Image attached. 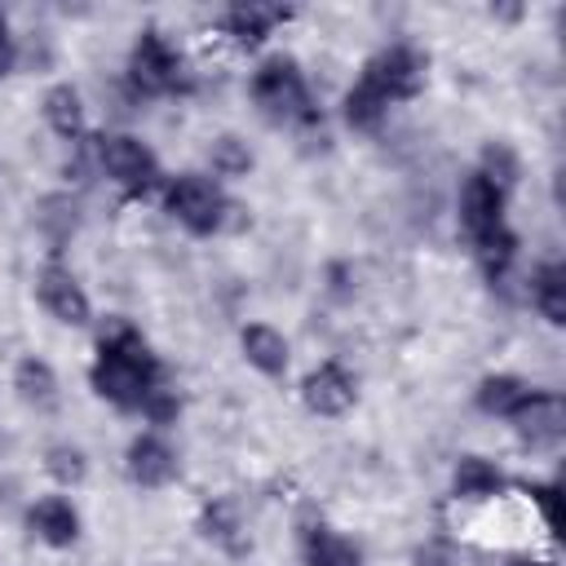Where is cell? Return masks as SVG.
<instances>
[{"mask_svg":"<svg viewBox=\"0 0 566 566\" xmlns=\"http://www.w3.org/2000/svg\"><path fill=\"white\" fill-rule=\"evenodd\" d=\"M252 102L270 124H310L314 97L292 57H265L252 75Z\"/></svg>","mask_w":566,"mask_h":566,"instance_id":"2","label":"cell"},{"mask_svg":"<svg viewBox=\"0 0 566 566\" xmlns=\"http://www.w3.org/2000/svg\"><path fill=\"white\" fill-rule=\"evenodd\" d=\"M159 376H164V367L150 354L146 336L124 314H111L97 332V358L88 367L93 394L124 411H137L146 402V394L159 385Z\"/></svg>","mask_w":566,"mask_h":566,"instance_id":"1","label":"cell"},{"mask_svg":"<svg viewBox=\"0 0 566 566\" xmlns=\"http://www.w3.org/2000/svg\"><path fill=\"white\" fill-rule=\"evenodd\" d=\"M531 305L553 327L566 323V265L562 261H544V265L531 270Z\"/></svg>","mask_w":566,"mask_h":566,"instance_id":"15","label":"cell"},{"mask_svg":"<svg viewBox=\"0 0 566 566\" xmlns=\"http://www.w3.org/2000/svg\"><path fill=\"white\" fill-rule=\"evenodd\" d=\"M35 296H40V305H44L57 323H66V327H84V323L93 318L88 292L75 283V274H71L62 261H44V265H40V274H35Z\"/></svg>","mask_w":566,"mask_h":566,"instance_id":"7","label":"cell"},{"mask_svg":"<svg viewBox=\"0 0 566 566\" xmlns=\"http://www.w3.org/2000/svg\"><path fill=\"white\" fill-rule=\"evenodd\" d=\"M504 199L509 195L500 186H491L482 172H469L464 186H460V226H464V234L478 239V234L504 226Z\"/></svg>","mask_w":566,"mask_h":566,"instance_id":"10","label":"cell"},{"mask_svg":"<svg viewBox=\"0 0 566 566\" xmlns=\"http://www.w3.org/2000/svg\"><path fill=\"white\" fill-rule=\"evenodd\" d=\"M513 429L522 433V442L531 447H557L566 433V402L548 389H531V398L509 416Z\"/></svg>","mask_w":566,"mask_h":566,"instance_id":"9","label":"cell"},{"mask_svg":"<svg viewBox=\"0 0 566 566\" xmlns=\"http://www.w3.org/2000/svg\"><path fill=\"white\" fill-rule=\"evenodd\" d=\"M44 119L62 142H80L84 137V102L71 84H53L44 93Z\"/></svg>","mask_w":566,"mask_h":566,"instance_id":"18","label":"cell"},{"mask_svg":"<svg viewBox=\"0 0 566 566\" xmlns=\"http://www.w3.org/2000/svg\"><path fill=\"white\" fill-rule=\"evenodd\" d=\"M164 208L172 221H181L190 234H217L226 230V212H230V199L221 195V186L212 177H199V172H181L168 181L164 190Z\"/></svg>","mask_w":566,"mask_h":566,"instance_id":"3","label":"cell"},{"mask_svg":"<svg viewBox=\"0 0 566 566\" xmlns=\"http://www.w3.org/2000/svg\"><path fill=\"white\" fill-rule=\"evenodd\" d=\"M509 566H553V562H535V557H513Z\"/></svg>","mask_w":566,"mask_h":566,"instance_id":"31","label":"cell"},{"mask_svg":"<svg viewBox=\"0 0 566 566\" xmlns=\"http://www.w3.org/2000/svg\"><path fill=\"white\" fill-rule=\"evenodd\" d=\"M208 159H212V172H221V177H243V172L252 168V150H248V142L234 137V133L217 137L212 150H208Z\"/></svg>","mask_w":566,"mask_h":566,"instance_id":"25","label":"cell"},{"mask_svg":"<svg viewBox=\"0 0 566 566\" xmlns=\"http://www.w3.org/2000/svg\"><path fill=\"white\" fill-rule=\"evenodd\" d=\"M531 500L539 504L544 526H548V531H557V486H553V482H535V486H531Z\"/></svg>","mask_w":566,"mask_h":566,"instance_id":"28","label":"cell"},{"mask_svg":"<svg viewBox=\"0 0 566 566\" xmlns=\"http://www.w3.org/2000/svg\"><path fill=\"white\" fill-rule=\"evenodd\" d=\"M199 531L203 539L230 548V553H243L248 539H243V517H239V504L234 500H208L203 513H199Z\"/></svg>","mask_w":566,"mask_h":566,"instance_id":"17","label":"cell"},{"mask_svg":"<svg viewBox=\"0 0 566 566\" xmlns=\"http://www.w3.org/2000/svg\"><path fill=\"white\" fill-rule=\"evenodd\" d=\"M128 84L146 97H164L181 88V53L155 27H146L128 53Z\"/></svg>","mask_w":566,"mask_h":566,"instance_id":"5","label":"cell"},{"mask_svg":"<svg viewBox=\"0 0 566 566\" xmlns=\"http://www.w3.org/2000/svg\"><path fill=\"white\" fill-rule=\"evenodd\" d=\"M124 469L137 486L155 491V486H168L177 478V451L159 438V433H137L128 442V455H124Z\"/></svg>","mask_w":566,"mask_h":566,"instance_id":"11","label":"cell"},{"mask_svg":"<svg viewBox=\"0 0 566 566\" xmlns=\"http://www.w3.org/2000/svg\"><path fill=\"white\" fill-rule=\"evenodd\" d=\"M340 106H345V124H349V128H358V133H376V128L385 124V115H389V102H385L371 84H363V80L345 93V102H340Z\"/></svg>","mask_w":566,"mask_h":566,"instance_id":"22","label":"cell"},{"mask_svg":"<svg viewBox=\"0 0 566 566\" xmlns=\"http://www.w3.org/2000/svg\"><path fill=\"white\" fill-rule=\"evenodd\" d=\"M80 226V217H75V203L71 199H44V212H40V230H49L57 243L71 234Z\"/></svg>","mask_w":566,"mask_h":566,"instance_id":"26","label":"cell"},{"mask_svg":"<svg viewBox=\"0 0 566 566\" xmlns=\"http://www.w3.org/2000/svg\"><path fill=\"white\" fill-rule=\"evenodd\" d=\"M150 424H172L177 416H181V402H177V394L172 389H164V385H155L150 394H146V402L137 407Z\"/></svg>","mask_w":566,"mask_h":566,"instance_id":"27","label":"cell"},{"mask_svg":"<svg viewBox=\"0 0 566 566\" xmlns=\"http://www.w3.org/2000/svg\"><path fill=\"white\" fill-rule=\"evenodd\" d=\"M305 566H363V553L332 526H314L305 535Z\"/></svg>","mask_w":566,"mask_h":566,"instance_id":"21","label":"cell"},{"mask_svg":"<svg viewBox=\"0 0 566 566\" xmlns=\"http://www.w3.org/2000/svg\"><path fill=\"white\" fill-rule=\"evenodd\" d=\"M500 486H504V473L491 460H482V455H460L455 460L451 491L460 500H491V495H500Z\"/></svg>","mask_w":566,"mask_h":566,"instance_id":"16","label":"cell"},{"mask_svg":"<svg viewBox=\"0 0 566 566\" xmlns=\"http://www.w3.org/2000/svg\"><path fill=\"white\" fill-rule=\"evenodd\" d=\"M292 18V9H283V4H256V0H248V4H230L226 9V18H221V27H226V35H234L243 49H256L279 22H287Z\"/></svg>","mask_w":566,"mask_h":566,"instance_id":"13","label":"cell"},{"mask_svg":"<svg viewBox=\"0 0 566 566\" xmlns=\"http://www.w3.org/2000/svg\"><path fill=\"white\" fill-rule=\"evenodd\" d=\"M13 389H18V398L27 402V407H53L57 402V371L44 363V358H22L18 367H13Z\"/></svg>","mask_w":566,"mask_h":566,"instance_id":"19","label":"cell"},{"mask_svg":"<svg viewBox=\"0 0 566 566\" xmlns=\"http://www.w3.org/2000/svg\"><path fill=\"white\" fill-rule=\"evenodd\" d=\"M44 473H49L57 486H80V482L88 478V460H84L80 447H71V442H53V447L44 451Z\"/></svg>","mask_w":566,"mask_h":566,"instance_id":"24","label":"cell"},{"mask_svg":"<svg viewBox=\"0 0 566 566\" xmlns=\"http://www.w3.org/2000/svg\"><path fill=\"white\" fill-rule=\"evenodd\" d=\"M424 75H429V62L424 53H416L411 44H389L380 49L367 66H363V84H371L385 102H411L420 88H424Z\"/></svg>","mask_w":566,"mask_h":566,"instance_id":"6","label":"cell"},{"mask_svg":"<svg viewBox=\"0 0 566 566\" xmlns=\"http://www.w3.org/2000/svg\"><path fill=\"white\" fill-rule=\"evenodd\" d=\"M491 186H500L504 195L517 186V177H522V159H517V150L509 146V142H486L482 146V168H478Z\"/></svg>","mask_w":566,"mask_h":566,"instance_id":"23","label":"cell"},{"mask_svg":"<svg viewBox=\"0 0 566 566\" xmlns=\"http://www.w3.org/2000/svg\"><path fill=\"white\" fill-rule=\"evenodd\" d=\"M239 349L261 376H283L287 371V336L270 323H248L239 332Z\"/></svg>","mask_w":566,"mask_h":566,"instance_id":"14","label":"cell"},{"mask_svg":"<svg viewBox=\"0 0 566 566\" xmlns=\"http://www.w3.org/2000/svg\"><path fill=\"white\" fill-rule=\"evenodd\" d=\"M27 526L35 531V539H44L49 548H71L80 539V513L66 495H40L27 509Z\"/></svg>","mask_w":566,"mask_h":566,"instance_id":"12","label":"cell"},{"mask_svg":"<svg viewBox=\"0 0 566 566\" xmlns=\"http://www.w3.org/2000/svg\"><path fill=\"white\" fill-rule=\"evenodd\" d=\"M531 389H535V385H526L522 376L495 371V376H486V380L478 385V394H473V398H478V407H482L486 416H504V420H509V416L531 398Z\"/></svg>","mask_w":566,"mask_h":566,"instance_id":"20","label":"cell"},{"mask_svg":"<svg viewBox=\"0 0 566 566\" xmlns=\"http://www.w3.org/2000/svg\"><path fill=\"white\" fill-rule=\"evenodd\" d=\"M97 168L124 190V195H146L159 181V159L150 155V146L133 133H106L93 146Z\"/></svg>","mask_w":566,"mask_h":566,"instance_id":"4","label":"cell"},{"mask_svg":"<svg viewBox=\"0 0 566 566\" xmlns=\"http://www.w3.org/2000/svg\"><path fill=\"white\" fill-rule=\"evenodd\" d=\"M13 62H18V44H13V35H9V22L0 18V80L13 71Z\"/></svg>","mask_w":566,"mask_h":566,"instance_id":"29","label":"cell"},{"mask_svg":"<svg viewBox=\"0 0 566 566\" xmlns=\"http://www.w3.org/2000/svg\"><path fill=\"white\" fill-rule=\"evenodd\" d=\"M416 566H451V553H447L442 544H424V548L416 553Z\"/></svg>","mask_w":566,"mask_h":566,"instance_id":"30","label":"cell"},{"mask_svg":"<svg viewBox=\"0 0 566 566\" xmlns=\"http://www.w3.org/2000/svg\"><path fill=\"white\" fill-rule=\"evenodd\" d=\"M301 402L314 416H345L358 402V380L340 363H323L301 380Z\"/></svg>","mask_w":566,"mask_h":566,"instance_id":"8","label":"cell"}]
</instances>
